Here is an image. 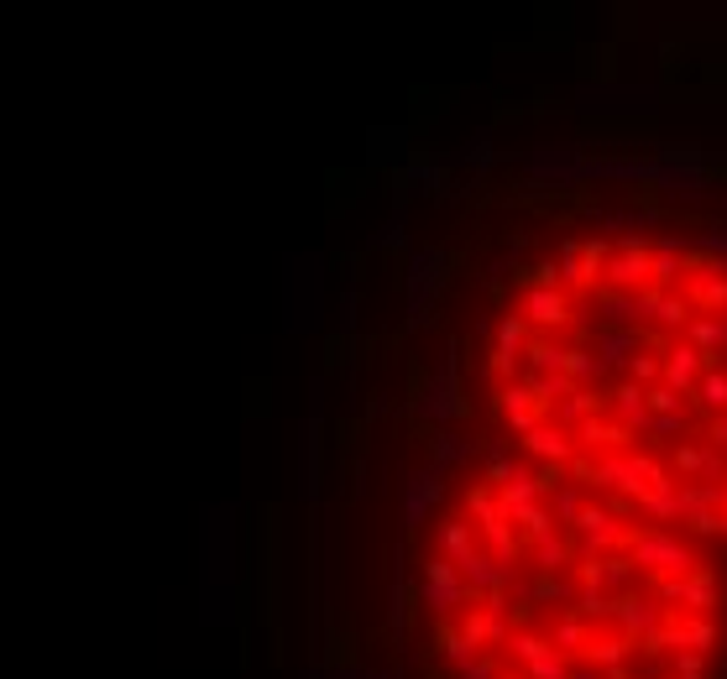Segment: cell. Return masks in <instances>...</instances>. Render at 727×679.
I'll list each match as a JSON object with an SVG mask.
<instances>
[{
  "label": "cell",
  "instance_id": "277c9868",
  "mask_svg": "<svg viewBox=\"0 0 727 679\" xmlns=\"http://www.w3.org/2000/svg\"><path fill=\"white\" fill-rule=\"evenodd\" d=\"M701 314H727V262L707 256V262H696L686 272V293H680Z\"/></svg>",
  "mask_w": 727,
  "mask_h": 679
},
{
  "label": "cell",
  "instance_id": "f6af8a7d",
  "mask_svg": "<svg viewBox=\"0 0 727 679\" xmlns=\"http://www.w3.org/2000/svg\"><path fill=\"white\" fill-rule=\"evenodd\" d=\"M440 653H445L450 664H456V674H461V669H466V664L476 659V648H471V643L461 638V632H450V627H440Z\"/></svg>",
  "mask_w": 727,
  "mask_h": 679
},
{
  "label": "cell",
  "instance_id": "4316f807",
  "mask_svg": "<svg viewBox=\"0 0 727 679\" xmlns=\"http://www.w3.org/2000/svg\"><path fill=\"white\" fill-rule=\"evenodd\" d=\"M497 413H503L508 424H513V418H544V408L534 403V392L524 382H508L503 392H497Z\"/></svg>",
  "mask_w": 727,
  "mask_h": 679
},
{
  "label": "cell",
  "instance_id": "603a6c76",
  "mask_svg": "<svg viewBox=\"0 0 727 679\" xmlns=\"http://www.w3.org/2000/svg\"><path fill=\"white\" fill-rule=\"evenodd\" d=\"M440 549H445L440 559H450V565L461 570L466 559L476 554V538H471V523H461V518H445V523H440Z\"/></svg>",
  "mask_w": 727,
  "mask_h": 679
},
{
  "label": "cell",
  "instance_id": "8992f818",
  "mask_svg": "<svg viewBox=\"0 0 727 679\" xmlns=\"http://www.w3.org/2000/svg\"><path fill=\"white\" fill-rule=\"evenodd\" d=\"M419 413L429 424H456V418H466V397H461V382H456V366L450 361L429 377V387L419 397Z\"/></svg>",
  "mask_w": 727,
  "mask_h": 679
},
{
  "label": "cell",
  "instance_id": "74e56055",
  "mask_svg": "<svg viewBox=\"0 0 727 679\" xmlns=\"http://www.w3.org/2000/svg\"><path fill=\"white\" fill-rule=\"evenodd\" d=\"M581 507H586V502H581V486H571V481H560V486H555V512H550V518H555V523H565V528H571V523L581 518Z\"/></svg>",
  "mask_w": 727,
  "mask_h": 679
},
{
  "label": "cell",
  "instance_id": "d6a6232c",
  "mask_svg": "<svg viewBox=\"0 0 727 679\" xmlns=\"http://www.w3.org/2000/svg\"><path fill=\"white\" fill-rule=\"evenodd\" d=\"M654 324H660V330H686V319H691V303L680 298V293H660V303H654V314H649Z\"/></svg>",
  "mask_w": 727,
  "mask_h": 679
},
{
  "label": "cell",
  "instance_id": "be15d7a7",
  "mask_svg": "<svg viewBox=\"0 0 727 679\" xmlns=\"http://www.w3.org/2000/svg\"><path fill=\"white\" fill-rule=\"evenodd\" d=\"M722 653H727V648H722Z\"/></svg>",
  "mask_w": 727,
  "mask_h": 679
},
{
  "label": "cell",
  "instance_id": "f1b7e54d",
  "mask_svg": "<svg viewBox=\"0 0 727 679\" xmlns=\"http://www.w3.org/2000/svg\"><path fill=\"white\" fill-rule=\"evenodd\" d=\"M560 408V418H565V424H586V418H597L602 408H607V392H586V387H576L571 397H565V403H555Z\"/></svg>",
  "mask_w": 727,
  "mask_h": 679
},
{
  "label": "cell",
  "instance_id": "83f0119b",
  "mask_svg": "<svg viewBox=\"0 0 727 679\" xmlns=\"http://www.w3.org/2000/svg\"><path fill=\"white\" fill-rule=\"evenodd\" d=\"M691 392H696V403L707 408L712 418H722V413H727V371H722V366L701 371V382H696Z\"/></svg>",
  "mask_w": 727,
  "mask_h": 679
},
{
  "label": "cell",
  "instance_id": "9a60e30c",
  "mask_svg": "<svg viewBox=\"0 0 727 679\" xmlns=\"http://www.w3.org/2000/svg\"><path fill=\"white\" fill-rule=\"evenodd\" d=\"M461 580H466L471 601H476V596H497V591H508V585H513V565H497L492 554L476 549L466 565H461Z\"/></svg>",
  "mask_w": 727,
  "mask_h": 679
},
{
  "label": "cell",
  "instance_id": "3957f363",
  "mask_svg": "<svg viewBox=\"0 0 727 679\" xmlns=\"http://www.w3.org/2000/svg\"><path fill=\"white\" fill-rule=\"evenodd\" d=\"M419 601L429 606L435 617H450V612H461V606L471 601V591H466V580H461V570L450 565V559H424V570H419Z\"/></svg>",
  "mask_w": 727,
  "mask_h": 679
},
{
  "label": "cell",
  "instance_id": "f907efd6",
  "mask_svg": "<svg viewBox=\"0 0 727 679\" xmlns=\"http://www.w3.org/2000/svg\"><path fill=\"white\" fill-rule=\"evenodd\" d=\"M633 580V565L618 554H602V591H623V585Z\"/></svg>",
  "mask_w": 727,
  "mask_h": 679
},
{
  "label": "cell",
  "instance_id": "f5cc1de1",
  "mask_svg": "<svg viewBox=\"0 0 727 679\" xmlns=\"http://www.w3.org/2000/svg\"><path fill=\"white\" fill-rule=\"evenodd\" d=\"M628 377H633V387H654V382H660V361H654V356H633L628 361Z\"/></svg>",
  "mask_w": 727,
  "mask_h": 679
},
{
  "label": "cell",
  "instance_id": "30bf717a",
  "mask_svg": "<svg viewBox=\"0 0 727 679\" xmlns=\"http://www.w3.org/2000/svg\"><path fill=\"white\" fill-rule=\"evenodd\" d=\"M602 283H607V293H644L649 288V246H639V251H607Z\"/></svg>",
  "mask_w": 727,
  "mask_h": 679
},
{
  "label": "cell",
  "instance_id": "11a10c76",
  "mask_svg": "<svg viewBox=\"0 0 727 679\" xmlns=\"http://www.w3.org/2000/svg\"><path fill=\"white\" fill-rule=\"evenodd\" d=\"M576 580L581 591H602V559H576Z\"/></svg>",
  "mask_w": 727,
  "mask_h": 679
},
{
  "label": "cell",
  "instance_id": "7c38bea8",
  "mask_svg": "<svg viewBox=\"0 0 727 679\" xmlns=\"http://www.w3.org/2000/svg\"><path fill=\"white\" fill-rule=\"evenodd\" d=\"M675 476H701V486H722L727 481V455L712 444H675L670 450Z\"/></svg>",
  "mask_w": 727,
  "mask_h": 679
},
{
  "label": "cell",
  "instance_id": "cb8c5ba5",
  "mask_svg": "<svg viewBox=\"0 0 727 679\" xmlns=\"http://www.w3.org/2000/svg\"><path fill=\"white\" fill-rule=\"evenodd\" d=\"M576 434L592 444V450H602V455H623V450H628V439H633L623 424H602V418H586Z\"/></svg>",
  "mask_w": 727,
  "mask_h": 679
},
{
  "label": "cell",
  "instance_id": "44dd1931",
  "mask_svg": "<svg viewBox=\"0 0 727 679\" xmlns=\"http://www.w3.org/2000/svg\"><path fill=\"white\" fill-rule=\"evenodd\" d=\"M555 277H560V293H586V288H597V272L581 262V241H565V246H560Z\"/></svg>",
  "mask_w": 727,
  "mask_h": 679
},
{
  "label": "cell",
  "instance_id": "7a4b0ae2",
  "mask_svg": "<svg viewBox=\"0 0 727 679\" xmlns=\"http://www.w3.org/2000/svg\"><path fill=\"white\" fill-rule=\"evenodd\" d=\"M665 476H670V471H665L660 460L633 455V450L592 460V486H612V491H623V502H633V507H639V502L649 497V486H660Z\"/></svg>",
  "mask_w": 727,
  "mask_h": 679
},
{
  "label": "cell",
  "instance_id": "52a82bcc",
  "mask_svg": "<svg viewBox=\"0 0 727 679\" xmlns=\"http://www.w3.org/2000/svg\"><path fill=\"white\" fill-rule=\"evenodd\" d=\"M571 533L581 538V559H602L607 549H618L628 538V528L612 518L607 507H581V518L571 523Z\"/></svg>",
  "mask_w": 727,
  "mask_h": 679
},
{
  "label": "cell",
  "instance_id": "ee69618b",
  "mask_svg": "<svg viewBox=\"0 0 727 679\" xmlns=\"http://www.w3.org/2000/svg\"><path fill=\"white\" fill-rule=\"evenodd\" d=\"M524 669H529L524 679H571V664H565V653H555V648H550V653H539V659L524 664Z\"/></svg>",
  "mask_w": 727,
  "mask_h": 679
},
{
  "label": "cell",
  "instance_id": "6125c7cd",
  "mask_svg": "<svg viewBox=\"0 0 727 679\" xmlns=\"http://www.w3.org/2000/svg\"><path fill=\"white\" fill-rule=\"evenodd\" d=\"M508 679H524V674H508Z\"/></svg>",
  "mask_w": 727,
  "mask_h": 679
},
{
  "label": "cell",
  "instance_id": "9f6ffc18",
  "mask_svg": "<svg viewBox=\"0 0 727 679\" xmlns=\"http://www.w3.org/2000/svg\"><path fill=\"white\" fill-rule=\"evenodd\" d=\"M696 246H701V251H712L717 262H727V230H722V225H717V230H707V236H701Z\"/></svg>",
  "mask_w": 727,
  "mask_h": 679
},
{
  "label": "cell",
  "instance_id": "ba28073f",
  "mask_svg": "<svg viewBox=\"0 0 727 679\" xmlns=\"http://www.w3.org/2000/svg\"><path fill=\"white\" fill-rule=\"evenodd\" d=\"M660 606H686V612H712L717 606V580L712 570H691L680 580H660Z\"/></svg>",
  "mask_w": 727,
  "mask_h": 679
},
{
  "label": "cell",
  "instance_id": "91938a15",
  "mask_svg": "<svg viewBox=\"0 0 727 679\" xmlns=\"http://www.w3.org/2000/svg\"><path fill=\"white\" fill-rule=\"evenodd\" d=\"M571 679H602L597 669H571Z\"/></svg>",
  "mask_w": 727,
  "mask_h": 679
},
{
  "label": "cell",
  "instance_id": "8fae6325",
  "mask_svg": "<svg viewBox=\"0 0 727 679\" xmlns=\"http://www.w3.org/2000/svg\"><path fill=\"white\" fill-rule=\"evenodd\" d=\"M445 497V471H435V465H424V471H414L403 481V523L419 528L429 518V507H435Z\"/></svg>",
  "mask_w": 727,
  "mask_h": 679
},
{
  "label": "cell",
  "instance_id": "60d3db41",
  "mask_svg": "<svg viewBox=\"0 0 727 679\" xmlns=\"http://www.w3.org/2000/svg\"><path fill=\"white\" fill-rule=\"evenodd\" d=\"M680 632H686V648H691V653H707V648L717 643V627H712L707 617H680Z\"/></svg>",
  "mask_w": 727,
  "mask_h": 679
},
{
  "label": "cell",
  "instance_id": "7bdbcfd3",
  "mask_svg": "<svg viewBox=\"0 0 727 679\" xmlns=\"http://www.w3.org/2000/svg\"><path fill=\"white\" fill-rule=\"evenodd\" d=\"M466 512H471L476 523H497V518H503V507H497V497H492L487 486H471L466 491Z\"/></svg>",
  "mask_w": 727,
  "mask_h": 679
},
{
  "label": "cell",
  "instance_id": "5b68a950",
  "mask_svg": "<svg viewBox=\"0 0 727 679\" xmlns=\"http://www.w3.org/2000/svg\"><path fill=\"white\" fill-rule=\"evenodd\" d=\"M503 612H508L503 591H497V596H482V606H471L456 632H461L471 648H503V643H508V622H503Z\"/></svg>",
  "mask_w": 727,
  "mask_h": 679
},
{
  "label": "cell",
  "instance_id": "bcb514c9",
  "mask_svg": "<svg viewBox=\"0 0 727 679\" xmlns=\"http://www.w3.org/2000/svg\"><path fill=\"white\" fill-rule=\"evenodd\" d=\"M576 617L592 627V622H602V617H612V601L602 596V591H576Z\"/></svg>",
  "mask_w": 727,
  "mask_h": 679
},
{
  "label": "cell",
  "instance_id": "5bb4252c",
  "mask_svg": "<svg viewBox=\"0 0 727 679\" xmlns=\"http://www.w3.org/2000/svg\"><path fill=\"white\" fill-rule=\"evenodd\" d=\"M701 371H707V361H701V350H696V345H686V340H675V345L665 350V361H660V382H665L670 392L686 397V392L701 382Z\"/></svg>",
  "mask_w": 727,
  "mask_h": 679
},
{
  "label": "cell",
  "instance_id": "836d02e7",
  "mask_svg": "<svg viewBox=\"0 0 727 679\" xmlns=\"http://www.w3.org/2000/svg\"><path fill=\"white\" fill-rule=\"evenodd\" d=\"M524 356H529V377H555V371L565 366V350L560 345H544V340L524 345Z\"/></svg>",
  "mask_w": 727,
  "mask_h": 679
},
{
  "label": "cell",
  "instance_id": "b9f144b4",
  "mask_svg": "<svg viewBox=\"0 0 727 679\" xmlns=\"http://www.w3.org/2000/svg\"><path fill=\"white\" fill-rule=\"evenodd\" d=\"M701 507H717V486H701V481L680 486V523H686L691 512H701Z\"/></svg>",
  "mask_w": 727,
  "mask_h": 679
},
{
  "label": "cell",
  "instance_id": "7dc6e473",
  "mask_svg": "<svg viewBox=\"0 0 727 679\" xmlns=\"http://www.w3.org/2000/svg\"><path fill=\"white\" fill-rule=\"evenodd\" d=\"M529 601H576V591L565 585L560 575H539L534 585H529Z\"/></svg>",
  "mask_w": 727,
  "mask_h": 679
},
{
  "label": "cell",
  "instance_id": "816d5d0a",
  "mask_svg": "<svg viewBox=\"0 0 727 679\" xmlns=\"http://www.w3.org/2000/svg\"><path fill=\"white\" fill-rule=\"evenodd\" d=\"M675 679H707V653H691V648H680L675 659H670Z\"/></svg>",
  "mask_w": 727,
  "mask_h": 679
},
{
  "label": "cell",
  "instance_id": "484cf974",
  "mask_svg": "<svg viewBox=\"0 0 727 679\" xmlns=\"http://www.w3.org/2000/svg\"><path fill=\"white\" fill-rule=\"evenodd\" d=\"M429 465H435V471H450V465H461V460H471V439H461L456 429H440L435 439H429Z\"/></svg>",
  "mask_w": 727,
  "mask_h": 679
},
{
  "label": "cell",
  "instance_id": "ac0fdd59",
  "mask_svg": "<svg viewBox=\"0 0 727 679\" xmlns=\"http://www.w3.org/2000/svg\"><path fill=\"white\" fill-rule=\"evenodd\" d=\"M660 345V335H644V330H602L597 335V361H602V371L607 366H628L633 356H644V345Z\"/></svg>",
  "mask_w": 727,
  "mask_h": 679
},
{
  "label": "cell",
  "instance_id": "c3c4849f",
  "mask_svg": "<svg viewBox=\"0 0 727 679\" xmlns=\"http://www.w3.org/2000/svg\"><path fill=\"white\" fill-rule=\"evenodd\" d=\"M513 455L503 450V444H492V450H487V491H497V486H503L508 476H513Z\"/></svg>",
  "mask_w": 727,
  "mask_h": 679
},
{
  "label": "cell",
  "instance_id": "6da1fadb",
  "mask_svg": "<svg viewBox=\"0 0 727 679\" xmlns=\"http://www.w3.org/2000/svg\"><path fill=\"white\" fill-rule=\"evenodd\" d=\"M623 544L633 549V559H628L633 570H654L660 580H680V575H691V570H696V549L686 544V538L665 533V528H644V533H628Z\"/></svg>",
  "mask_w": 727,
  "mask_h": 679
},
{
  "label": "cell",
  "instance_id": "ffe728a7",
  "mask_svg": "<svg viewBox=\"0 0 727 679\" xmlns=\"http://www.w3.org/2000/svg\"><path fill=\"white\" fill-rule=\"evenodd\" d=\"M607 408H612V418L628 429V434H644L649 429V408H644V387H633V382H623V387H612L607 392Z\"/></svg>",
  "mask_w": 727,
  "mask_h": 679
},
{
  "label": "cell",
  "instance_id": "9c48e42d",
  "mask_svg": "<svg viewBox=\"0 0 727 679\" xmlns=\"http://www.w3.org/2000/svg\"><path fill=\"white\" fill-rule=\"evenodd\" d=\"M665 617H670L665 606L660 601H644V596H618V601H612V622L623 627L628 643H644L649 632H660Z\"/></svg>",
  "mask_w": 727,
  "mask_h": 679
},
{
  "label": "cell",
  "instance_id": "8d00e7d4",
  "mask_svg": "<svg viewBox=\"0 0 727 679\" xmlns=\"http://www.w3.org/2000/svg\"><path fill=\"white\" fill-rule=\"evenodd\" d=\"M560 371L581 387V382H597V377H602V361L592 356V350H565V366H560Z\"/></svg>",
  "mask_w": 727,
  "mask_h": 679
},
{
  "label": "cell",
  "instance_id": "ab89813d",
  "mask_svg": "<svg viewBox=\"0 0 727 679\" xmlns=\"http://www.w3.org/2000/svg\"><path fill=\"white\" fill-rule=\"evenodd\" d=\"M686 528L696 538H722L727 533V512L722 507H701V512H691V518H686Z\"/></svg>",
  "mask_w": 727,
  "mask_h": 679
},
{
  "label": "cell",
  "instance_id": "680465c9",
  "mask_svg": "<svg viewBox=\"0 0 727 679\" xmlns=\"http://www.w3.org/2000/svg\"><path fill=\"white\" fill-rule=\"evenodd\" d=\"M513 366H518L513 356H497V350H492V371H497V377H513Z\"/></svg>",
  "mask_w": 727,
  "mask_h": 679
},
{
  "label": "cell",
  "instance_id": "6f0895ef",
  "mask_svg": "<svg viewBox=\"0 0 727 679\" xmlns=\"http://www.w3.org/2000/svg\"><path fill=\"white\" fill-rule=\"evenodd\" d=\"M707 439H712V450H722V455H727V413H722V418H712Z\"/></svg>",
  "mask_w": 727,
  "mask_h": 679
},
{
  "label": "cell",
  "instance_id": "94428289",
  "mask_svg": "<svg viewBox=\"0 0 727 679\" xmlns=\"http://www.w3.org/2000/svg\"><path fill=\"white\" fill-rule=\"evenodd\" d=\"M717 324H722V350H727V314H717Z\"/></svg>",
  "mask_w": 727,
  "mask_h": 679
},
{
  "label": "cell",
  "instance_id": "7402d4cb",
  "mask_svg": "<svg viewBox=\"0 0 727 679\" xmlns=\"http://www.w3.org/2000/svg\"><path fill=\"white\" fill-rule=\"evenodd\" d=\"M639 512L644 518H654V523H675L680 518V481H660V486H649V497L639 502Z\"/></svg>",
  "mask_w": 727,
  "mask_h": 679
},
{
  "label": "cell",
  "instance_id": "d4e9b609",
  "mask_svg": "<svg viewBox=\"0 0 727 679\" xmlns=\"http://www.w3.org/2000/svg\"><path fill=\"white\" fill-rule=\"evenodd\" d=\"M628 638H623V632H618V638H592V643H586L581 648V659H586V669H623V659H628Z\"/></svg>",
  "mask_w": 727,
  "mask_h": 679
},
{
  "label": "cell",
  "instance_id": "f35d334b",
  "mask_svg": "<svg viewBox=\"0 0 727 679\" xmlns=\"http://www.w3.org/2000/svg\"><path fill=\"white\" fill-rule=\"evenodd\" d=\"M644 408H649V418H675V413H686V408H680V392H670L665 382L644 387Z\"/></svg>",
  "mask_w": 727,
  "mask_h": 679
},
{
  "label": "cell",
  "instance_id": "d6986e66",
  "mask_svg": "<svg viewBox=\"0 0 727 679\" xmlns=\"http://www.w3.org/2000/svg\"><path fill=\"white\" fill-rule=\"evenodd\" d=\"M544 497V486H539V476L529 471V465H513V476L497 486V507H503V518H513L518 507H534Z\"/></svg>",
  "mask_w": 727,
  "mask_h": 679
},
{
  "label": "cell",
  "instance_id": "1f68e13d",
  "mask_svg": "<svg viewBox=\"0 0 727 679\" xmlns=\"http://www.w3.org/2000/svg\"><path fill=\"white\" fill-rule=\"evenodd\" d=\"M534 559H539V570L544 575H560L565 565H576V554H571V544H565V538H539V544H534Z\"/></svg>",
  "mask_w": 727,
  "mask_h": 679
},
{
  "label": "cell",
  "instance_id": "db71d44e",
  "mask_svg": "<svg viewBox=\"0 0 727 679\" xmlns=\"http://www.w3.org/2000/svg\"><path fill=\"white\" fill-rule=\"evenodd\" d=\"M654 439H675V434H686V413H675V418H649V429Z\"/></svg>",
  "mask_w": 727,
  "mask_h": 679
},
{
  "label": "cell",
  "instance_id": "e0dca14e",
  "mask_svg": "<svg viewBox=\"0 0 727 679\" xmlns=\"http://www.w3.org/2000/svg\"><path fill=\"white\" fill-rule=\"evenodd\" d=\"M524 450L534 455V460H544V465H571L576 460V444H571V434H565L560 424H539V429H529L524 434Z\"/></svg>",
  "mask_w": 727,
  "mask_h": 679
},
{
  "label": "cell",
  "instance_id": "e575fe53",
  "mask_svg": "<svg viewBox=\"0 0 727 679\" xmlns=\"http://www.w3.org/2000/svg\"><path fill=\"white\" fill-rule=\"evenodd\" d=\"M508 523H518V528H524V538H529V544H539V538H550V533H555V518H550V512H544L539 502H534V507H518Z\"/></svg>",
  "mask_w": 727,
  "mask_h": 679
},
{
  "label": "cell",
  "instance_id": "f546056e",
  "mask_svg": "<svg viewBox=\"0 0 727 679\" xmlns=\"http://www.w3.org/2000/svg\"><path fill=\"white\" fill-rule=\"evenodd\" d=\"M586 643H592V627H586L576 612H571V617H560L555 632H550V648H555V653H581Z\"/></svg>",
  "mask_w": 727,
  "mask_h": 679
},
{
  "label": "cell",
  "instance_id": "4fadbf2b",
  "mask_svg": "<svg viewBox=\"0 0 727 679\" xmlns=\"http://www.w3.org/2000/svg\"><path fill=\"white\" fill-rule=\"evenodd\" d=\"M440 267H445L440 251H414V262H408V309H414L408 319H414V324L429 319L424 309H429V293L440 288Z\"/></svg>",
  "mask_w": 727,
  "mask_h": 679
},
{
  "label": "cell",
  "instance_id": "4dcf8cb0",
  "mask_svg": "<svg viewBox=\"0 0 727 679\" xmlns=\"http://www.w3.org/2000/svg\"><path fill=\"white\" fill-rule=\"evenodd\" d=\"M597 303H602V314H607L612 330H618V324H623V330H639V303H633V293H602Z\"/></svg>",
  "mask_w": 727,
  "mask_h": 679
},
{
  "label": "cell",
  "instance_id": "2e32d148",
  "mask_svg": "<svg viewBox=\"0 0 727 679\" xmlns=\"http://www.w3.org/2000/svg\"><path fill=\"white\" fill-rule=\"evenodd\" d=\"M524 319L539 324V330H560V324H571V293H560V288H529L524 293Z\"/></svg>",
  "mask_w": 727,
  "mask_h": 679
},
{
  "label": "cell",
  "instance_id": "d590c367",
  "mask_svg": "<svg viewBox=\"0 0 727 679\" xmlns=\"http://www.w3.org/2000/svg\"><path fill=\"white\" fill-rule=\"evenodd\" d=\"M524 345H529V330H524V319H503V324H497V356H524Z\"/></svg>",
  "mask_w": 727,
  "mask_h": 679
},
{
  "label": "cell",
  "instance_id": "681fc988",
  "mask_svg": "<svg viewBox=\"0 0 727 679\" xmlns=\"http://www.w3.org/2000/svg\"><path fill=\"white\" fill-rule=\"evenodd\" d=\"M508 648H513V659L534 664L539 653H550V638H539V632H513V638H508Z\"/></svg>",
  "mask_w": 727,
  "mask_h": 679
}]
</instances>
